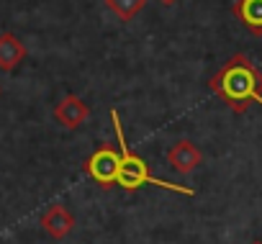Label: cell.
<instances>
[{
	"label": "cell",
	"mask_w": 262,
	"mask_h": 244,
	"mask_svg": "<svg viewBox=\"0 0 262 244\" xmlns=\"http://www.w3.org/2000/svg\"><path fill=\"white\" fill-rule=\"evenodd\" d=\"M252 244H262V241H259V239H257V241H252Z\"/></svg>",
	"instance_id": "obj_11"
},
{
	"label": "cell",
	"mask_w": 262,
	"mask_h": 244,
	"mask_svg": "<svg viewBox=\"0 0 262 244\" xmlns=\"http://www.w3.org/2000/svg\"><path fill=\"white\" fill-rule=\"evenodd\" d=\"M234 16L252 31L262 34V0H236L234 3Z\"/></svg>",
	"instance_id": "obj_8"
},
{
	"label": "cell",
	"mask_w": 262,
	"mask_h": 244,
	"mask_svg": "<svg viewBox=\"0 0 262 244\" xmlns=\"http://www.w3.org/2000/svg\"><path fill=\"white\" fill-rule=\"evenodd\" d=\"M39 224H41V229H44L52 239H64V236L75 229V216H72L62 203H54V206H49V208L41 213Z\"/></svg>",
	"instance_id": "obj_6"
},
{
	"label": "cell",
	"mask_w": 262,
	"mask_h": 244,
	"mask_svg": "<svg viewBox=\"0 0 262 244\" xmlns=\"http://www.w3.org/2000/svg\"><path fill=\"white\" fill-rule=\"evenodd\" d=\"M105 6L121 18V21H131L144 6L147 0H105Z\"/></svg>",
	"instance_id": "obj_9"
},
{
	"label": "cell",
	"mask_w": 262,
	"mask_h": 244,
	"mask_svg": "<svg viewBox=\"0 0 262 244\" xmlns=\"http://www.w3.org/2000/svg\"><path fill=\"white\" fill-rule=\"evenodd\" d=\"M88 118H90V105L77 95H64L54 105V121L64 129H80Z\"/></svg>",
	"instance_id": "obj_4"
},
{
	"label": "cell",
	"mask_w": 262,
	"mask_h": 244,
	"mask_svg": "<svg viewBox=\"0 0 262 244\" xmlns=\"http://www.w3.org/2000/svg\"><path fill=\"white\" fill-rule=\"evenodd\" d=\"M111 121H113V129H116V142L121 147V172H118V185L123 190H137L142 185H155V188H162V190H172V193H180V195H195L193 188L188 185H178V183H167V180H160L149 172V165L128 149L126 144V137H123V126L118 121V110H111Z\"/></svg>",
	"instance_id": "obj_2"
},
{
	"label": "cell",
	"mask_w": 262,
	"mask_h": 244,
	"mask_svg": "<svg viewBox=\"0 0 262 244\" xmlns=\"http://www.w3.org/2000/svg\"><path fill=\"white\" fill-rule=\"evenodd\" d=\"M24 59H26L24 41L16 34H11V31L0 34V70H3V72H13Z\"/></svg>",
	"instance_id": "obj_7"
},
{
	"label": "cell",
	"mask_w": 262,
	"mask_h": 244,
	"mask_svg": "<svg viewBox=\"0 0 262 244\" xmlns=\"http://www.w3.org/2000/svg\"><path fill=\"white\" fill-rule=\"evenodd\" d=\"M85 172L100 185L111 188L118 185V172H121V154L113 147H100L85 160Z\"/></svg>",
	"instance_id": "obj_3"
},
{
	"label": "cell",
	"mask_w": 262,
	"mask_h": 244,
	"mask_svg": "<svg viewBox=\"0 0 262 244\" xmlns=\"http://www.w3.org/2000/svg\"><path fill=\"white\" fill-rule=\"evenodd\" d=\"M201 162H203V154L190 139H180L167 149V165L180 175H190Z\"/></svg>",
	"instance_id": "obj_5"
},
{
	"label": "cell",
	"mask_w": 262,
	"mask_h": 244,
	"mask_svg": "<svg viewBox=\"0 0 262 244\" xmlns=\"http://www.w3.org/2000/svg\"><path fill=\"white\" fill-rule=\"evenodd\" d=\"M208 87L236 113H244L249 103L262 105V72L244 54H234L211 77Z\"/></svg>",
	"instance_id": "obj_1"
},
{
	"label": "cell",
	"mask_w": 262,
	"mask_h": 244,
	"mask_svg": "<svg viewBox=\"0 0 262 244\" xmlns=\"http://www.w3.org/2000/svg\"><path fill=\"white\" fill-rule=\"evenodd\" d=\"M162 3H167V6H172V3H175V0H162Z\"/></svg>",
	"instance_id": "obj_10"
}]
</instances>
